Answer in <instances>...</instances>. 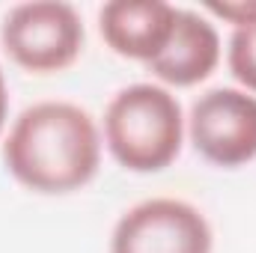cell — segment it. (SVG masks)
Masks as SVG:
<instances>
[{
	"instance_id": "1",
	"label": "cell",
	"mask_w": 256,
	"mask_h": 253,
	"mask_svg": "<svg viewBox=\"0 0 256 253\" xmlns=\"http://www.w3.org/2000/svg\"><path fill=\"white\" fill-rule=\"evenodd\" d=\"M3 164L18 185L33 194H74L98 176V126L80 104L39 102L12 122L3 143Z\"/></svg>"
},
{
	"instance_id": "2",
	"label": "cell",
	"mask_w": 256,
	"mask_h": 253,
	"mask_svg": "<svg viewBox=\"0 0 256 253\" xmlns=\"http://www.w3.org/2000/svg\"><path fill=\"white\" fill-rule=\"evenodd\" d=\"M185 114L179 98L161 84H131L104 110V143L128 173H161L185 143Z\"/></svg>"
},
{
	"instance_id": "3",
	"label": "cell",
	"mask_w": 256,
	"mask_h": 253,
	"mask_svg": "<svg viewBox=\"0 0 256 253\" xmlns=\"http://www.w3.org/2000/svg\"><path fill=\"white\" fill-rule=\"evenodd\" d=\"M3 51L33 74H57L78 63L86 33L78 9L60 0H33L9 9L0 27Z\"/></svg>"
},
{
	"instance_id": "4",
	"label": "cell",
	"mask_w": 256,
	"mask_h": 253,
	"mask_svg": "<svg viewBox=\"0 0 256 253\" xmlns=\"http://www.w3.org/2000/svg\"><path fill=\"white\" fill-rule=\"evenodd\" d=\"M214 236L206 214L173 196H152L116 220L110 253H212Z\"/></svg>"
},
{
	"instance_id": "5",
	"label": "cell",
	"mask_w": 256,
	"mask_h": 253,
	"mask_svg": "<svg viewBox=\"0 0 256 253\" xmlns=\"http://www.w3.org/2000/svg\"><path fill=\"white\" fill-rule=\"evenodd\" d=\"M188 137L196 155L220 170H238L256 161V96L218 86L202 92L188 116Z\"/></svg>"
},
{
	"instance_id": "6",
	"label": "cell",
	"mask_w": 256,
	"mask_h": 253,
	"mask_svg": "<svg viewBox=\"0 0 256 253\" xmlns=\"http://www.w3.org/2000/svg\"><path fill=\"white\" fill-rule=\"evenodd\" d=\"M220 54L224 48H220L218 27L194 9H176V21L167 45L155 60L146 63V68L167 90L170 86L188 90L214 74V68L220 66Z\"/></svg>"
},
{
	"instance_id": "7",
	"label": "cell",
	"mask_w": 256,
	"mask_h": 253,
	"mask_svg": "<svg viewBox=\"0 0 256 253\" xmlns=\"http://www.w3.org/2000/svg\"><path fill=\"white\" fill-rule=\"evenodd\" d=\"M176 6L164 0H110L98 12V30L104 45L126 57L146 66L161 54L173 33Z\"/></svg>"
},
{
	"instance_id": "8",
	"label": "cell",
	"mask_w": 256,
	"mask_h": 253,
	"mask_svg": "<svg viewBox=\"0 0 256 253\" xmlns=\"http://www.w3.org/2000/svg\"><path fill=\"white\" fill-rule=\"evenodd\" d=\"M226 66L232 78L244 86V92L256 96V21L232 30L226 48Z\"/></svg>"
},
{
	"instance_id": "9",
	"label": "cell",
	"mask_w": 256,
	"mask_h": 253,
	"mask_svg": "<svg viewBox=\"0 0 256 253\" xmlns=\"http://www.w3.org/2000/svg\"><path fill=\"white\" fill-rule=\"evenodd\" d=\"M206 9H208L212 15L230 21L232 30L256 21V0H250V3H248V0H242V3H206Z\"/></svg>"
},
{
	"instance_id": "10",
	"label": "cell",
	"mask_w": 256,
	"mask_h": 253,
	"mask_svg": "<svg viewBox=\"0 0 256 253\" xmlns=\"http://www.w3.org/2000/svg\"><path fill=\"white\" fill-rule=\"evenodd\" d=\"M6 120H9V86H6V74L0 68V134L6 128Z\"/></svg>"
}]
</instances>
